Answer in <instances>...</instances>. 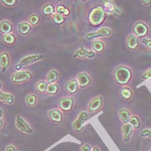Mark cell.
I'll return each instance as SVG.
<instances>
[{"mask_svg": "<svg viewBox=\"0 0 151 151\" xmlns=\"http://www.w3.org/2000/svg\"><path fill=\"white\" fill-rule=\"evenodd\" d=\"M112 75L116 84L122 86H128L129 82L131 81L133 78V72L128 66L120 65L114 69Z\"/></svg>", "mask_w": 151, "mask_h": 151, "instance_id": "cell-1", "label": "cell"}, {"mask_svg": "<svg viewBox=\"0 0 151 151\" xmlns=\"http://www.w3.org/2000/svg\"><path fill=\"white\" fill-rule=\"evenodd\" d=\"M106 15L107 13L103 6H97L93 8L89 14V23L93 27H99L104 23L106 18Z\"/></svg>", "mask_w": 151, "mask_h": 151, "instance_id": "cell-2", "label": "cell"}, {"mask_svg": "<svg viewBox=\"0 0 151 151\" xmlns=\"http://www.w3.org/2000/svg\"><path fill=\"white\" fill-rule=\"evenodd\" d=\"M44 56L42 54H33V55H26L25 57H23L17 65H16L15 68L17 71H20V69L23 67H27L32 64H35L36 62L41 61L42 60H43Z\"/></svg>", "mask_w": 151, "mask_h": 151, "instance_id": "cell-3", "label": "cell"}, {"mask_svg": "<svg viewBox=\"0 0 151 151\" xmlns=\"http://www.w3.org/2000/svg\"><path fill=\"white\" fill-rule=\"evenodd\" d=\"M33 79V73L29 70L17 71L14 73L11 77V81L13 84H22Z\"/></svg>", "mask_w": 151, "mask_h": 151, "instance_id": "cell-4", "label": "cell"}, {"mask_svg": "<svg viewBox=\"0 0 151 151\" xmlns=\"http://www.w3.org/2000/svg\"><path fill=\"white\" fill-rule=\"evenodd\" d=\"M104 102H105L104 97L101 95L93 98V99L90 100V102L88 103V105H87L88 113L95 114V113L99 112V111H101L104 106Z\"/></svg>", "mask_w": 151, "mask_h": 151, "instance_id": "cell-5", "label": "cell"}, {"mask_svg": "<svg viewBox=\"0 0 151 151\" xmlns=\"http://www.w3.org/2000/svg\"><path fill=\"white\" fill-rule=\"evenodd\" d=\"M133 35H135L138 39L145 38L150 33V27L145 22L138 21L133 26Z\"/></svg>", "mask_w": 151, "mask_h": 151, "instance_id": "cell-6", "label": "cell"}, {"mask_svg": "<svg viewBox=\"0 0 151 151\" xmlns=\"http://www.w3.org/2000/svg\"><path fill=\"white\" fill-rule=\"evenodd\" d=\"M112 35V30L108 27H101L95 32H90L85 35V38L87 41H95L97 38H102V37H110Z\"/></svg>", "mask_w": 151, "mask_h": 151, "instance_id": "cell-7", "label": "cell"}, {"mask_svg": "<svg viewBox=\"0 0 151 151\" xmlns=\"http://www.w3.org/2000/svg\"><path fill=\"white\" fill-rule=\"evenodd\" d=\"M88 118H89L88 111H81L73 123L72 127H73V129L74 130V132H76V133L81 132L84 126H85V123L88 120Z\"/></svg>", "mask_w": 151, "mask_h": 151, "instance_id": "cell-8", "label": "cell"}, {"mask_svg": "<svg viewBox=\"0 0 151 151\" xmlns=\"http://www.w3.org/2000/svg\"><path fill=\"white\" fill-rule=\"evenodd\" d=\"M75 105V99L73 97H64L61 98L58 102L59 109L62 112L68 113L70 112Z\"/></svg>", "mask_w": 151, "mask_h": 151, "instance_id": "cell-9", "label": "cell"}, {"mask_svg": "<svg viewBox=\"0 0 151 151\" xmlns=\"http://www.w3.org/2000/svg\"><path fill=\"white\" fill-rule=\"evenodd\" d=\"M15 125L17 129L20 131H22L25 134H32L33 133V129L29 125V124L21 116H17L15 119Z\"/></svg>", "mask_w": 151, "mask_h": 151, "instance_id": "cell-10", "label": "cell"}, {"mask_svg": "<svg viewBox=\"0 0 151 151\" xmlns=\"http://www.w3.org/2000/svg\"><path fill=\"white\" fill-rule=\"evenodd\" d=\"M75 59H93L96 57L95 52L92 49H86L85 47H80L73 55Z\"/></svg>", "mask_w": 151, "mask_h": 151, "instance_id": "cell-11", "label": "cell"}, {"mask_svg": "<svg viewBox=\"0 0 151 151\" xmlns=\"http://www.w3.org/2000/svg\"><path fill=\"white\" fill-rule=\"evenodd\" d=\"M76 81H78L80 88L86 89L92 84V77L87 72H81L77 75Z\"/></svg>", "mask_w": 151, "mask_h": 151, "instance_id": "cell-12", "label": "cell"}, {"mask_svg": "<svg viewBox=\"0 0 151 151\" xmlns=\"http://www.w3.org/2000/svg\"><path fill=\"white\" fill-rule=\"evenodd\" d=\"M11 65V55L7 51L0 53V68L2 73H6Z\"/></svg>", "mask_w": 151, "mask_h": 151, "instance_id": "cell-13", "label": "cell"}, {"mask_svg": "<svg viewBox=\"0 0 151 151\" xmlns=\"http://www.w3.org/2000/svg\"><path fill=\"white\" fill-rule=\"evenodd\" d=\"M47 116L51 122L55 124H61L63 122V113L60 109H50L47 111Z\"/></svg>", "mask_w": 151, "mask_h": 151, "instance_id": "cell-14", "label": "cell"}, {"mask_svg": "<svg viewBox=\"0 0 151 151\" xmlns=\"http://www.w3.org/2000/svg\"><path fill=\"white\" fill-rule=\"evenodd\" d=\"M125 43H126V47H127L129 50L134 51V50H137L139 47V39L135 35L129 34L126 37Z\"/></svg>", "mask_w": 151, "mask_h": 151, "instance_id": "cell-15", "label": "cell"}, {"mask_svg": "<svg viewBox=\"0 0 151 151\" xmlns=\"http://www.w3.org/2000/svg\"><path fill=\"white\" fill-rule=\"evenodd\" d=\"M66 92L68 93L69 95H74L79 92L80 90V86L78 81H76V79H72L67 82L64 86Z\"/></svg>", "mask_w": 151, "mask_h": 151, "instance_id": "cell-16", "label": "cell"}, {"mask_svg": "<svg viewBox=\"0 0 151 151\" xmlns=\"http://www.w3.org/2000/svg\"><path fill=\"white\" fill-rule=\"evenodd\" d=\"M133 132H134V129L131 127V125L129 124H124L123 126H122V134H123V139L124 142H129L130 139H131V137L133 135Z\"/></svg>", "mask_w": 151, "mask_h": 151, "instance_id": "cell-17", "label": "cell"}, {"mask_svg": "<svg viewBox=\"0 0 151 151\" xmlns=\"http://www.w3.org/2000/svg\"><path fill=\"white\" fill-rule=\"evenodd\" d=\"M13 29H14V27L12 22L8 20H4L0 22V32L3 34V35L12 34Z\"/></svg>", "mask_w": 151, "mask_h": 151, "instance_id": "cell-18", "label": "cell"}, {"mask_svg": "<svg viewBox=\"0 0 151 151\" xmlns=\"http://www.w3.org/2000/svg\"><path fill=\"white\" fill-rule=\"evenodd\" d=\"M118 117H119V120L123 123V124H128L129 121V118L132 115L130 110L128 108H122L118 111Z\"/></svg>", "mask_w": 151, "mask_h": 151, "instance_id": "cell-19", "label": "cell"}, {"mask_svg": "<svg viewBox=\"0 0 151 151\" xmlns=\"http://www.w3.org/2000/svg\"><path fill=\"white\" fill-rule=\"evenodd\" d=\"M105 42L101 40H95L92 42V50L95 52V54H102L105 50Z\"/></svg>", "mask_w": 151, "mask_h": 151, "instance_id": "cell-20", "label": "cell"}, {"mask_svg": "<svg viewBox=\"0 0 151 151\" xmlns=\"http://www.w3.org/2000/svg\"><path fill=\"white\" fill-rule=\"evenodd\" d=\"M60 79V73L56 69L50 70L46 76L47 83L49 84H56Z\"/></svg>", "mask_w": 151, "mask_h": 151, "instance_id": "cell-21", "label": "cell"}, {"mask_svg": "<svg viewBox=\"0 0 151 151\" xmlns=\"http://www.w3.org/2000/svg\"><path fill=\"white\" fill-rule=\"evenodd\" d=\"M32 26L28 23V22H23V23H19L17 25V30L18 33L21 35H29L32 31Z\"/></svg>", "mask_w": 151, "mask_h": 151, "instance_id": "cell-22", "label": "cell"}, {"mask_svg": "<svg viewBox=\"0 0 151 151\" xmlns=\"http://www.w3.org/2000/svg\"><path fill=\"white\" fill-rule=\"evenodd\" d=\"M119 94H120L121 98L124 99V100H130L134 96V92H133V90H132V88L130 86H125L122 87Z\"/></svg>", "mask_w": 151, "mask_h": 151, "instance_id": "cell-23", "label": "cell"}, {"mask_svg": "<svg viewBox=\"0 0 151 151\" xmlns=\"http://www.w3.org/2000/svg\"><path fill=\"white\" fill-rule=\"evenodd\" d=\"M0 101L6 105H13L15 103V97L12 93L0 92Z\"/></svg>", "mask_w": 151, "mask_h": 151, "instance_id": "cell-24", "label": "cell"}, {"mask_svg": "<svg viewBox=\"0 0 151 151\" xmlns=\"http://www.w3.org/2000/svg\"><path fill=\"white\" fill-rule=\"evenodd\" d=\"M42 13L45 16H53L55 13V5L52 3H47L46 4L43 5L42 9Z\"/></svg>", "mask_w": 151, "mask_h": 151, "instance_id": "cell-25", "label": "cell"}, {"mask_svg": "<svg viewBox=\"0 0 151 151\" xmlns=\"http://www.w3.org/2000/svg\"><path fill=\"white\" fill-rule=\"evenodd\" d=\"M38 98L34 93H29L25 97V104L29 107H35L37 105Z\"/></svg>", "mask_w": 151, "mask_h": 151, "instance_id": "cell-26", "label": "cell"}, {"mask_svg": "<svg viewBox=\"0 0 151 151\" xmlns=\"http://www.w3.org/2000/svg\"><path fill=\"white\" fill-rule=\"evenodd\" d=\"M105 12L113 13V14H118V8L115 5V4L112 1H105L104 6Z\"/></svg>", "mask_w": 151, "mask_h": 151, "instance_id": "cell-27", "label": "cell"}, {"mask_svg": "<svg viewBox=\"0 0 151 151\" xmlns=\"http://www.w3.org/2000/svg\"><path fill=\"white\" fill-rule=\"evenodd\" d=\"M129 124L131 125V127L134 129H138L141 128V119L137 115H134L132 114L130 118H129Z\"/></svg>", "mask_w": 151, "mask_h": 151, "instance_id": "cell-28", "label": "cell"}, {"mask_svg": "<svg viewBox=\"0 0 151 151\" xmlns=\"http://www.w3.org/2000/svg\"><path fill=\"white\" fill-rule=\"evenodd\" d=\"M60 92V86L57 84H49L47 88L46 94L48 96H55L57 95Z\"/></svg>", "mask_w": 151, "mask_h": 151, "instance_id": "cell-29", "label": "cell"}, {"mask_svg": "<svg viewBox=\"0 0 151 151\" xmlns=\"http://www.w3.org/2000/svg\"><path fill=\"white\" fill-rule=\"evenodd\" d=\"M2 41L4 43L7 45H13L17 42V37L14 34H8V35H4L2 36Z\"/></svg>", "mask_w": 151, "mask_h": 151, "instance_id": "cell-30", "label": "cell"}, {"mask_svg": "<svg viewBox=\"0 0 151 151\" xmlns=\"http://www.w3.org/2000/svg\"><path fill=\"white\" fill-rule=\"evenodd\" d=\"M48 84L47 83L46 81H40L35 84V90L36 92L40 94L45 93L47 91Z\"/></svg>", "mask_w": 151, "mask_h": 151, "instance_id": "cell-31", "label": "cell"}, {"mask_svg": "<svg viewBox=\"0 0 151 151\" xmlns=\"http://www.w3.org/2000/svg\"><path fill=\"white\" fill-rule=\"evenodd\" d=\"M55 12H57V13H59V14H60V15H62V16L65 17H69L70 14H71L69 8L66 7L65 5H63V4H58V5L56 6Z\"/></svg>", "mask_w": 151, "mask_h": 151, "instance_id": "cell-32", "label": "cell"}, {"mask_svg": "<svg viewBox=\"0 0 151 151\" xmlns=\"http://www.w3.org/2000/svg\"><path fill=\"white\" fill-rule=\"evenodd\" d=\"M28 23H29L32 27H35V26L39 25L41 23V17L37 14H31L29 17Z\"/></svg>", "mask_w": 151, "mask_h": 151, "instance_id": "cell-33", "label": "cell"}, {"mask_svg": "<svg viewBox=\"0 0 151 151\" xmlns=\"http://www.w3.org/2000/svg\"><path fill=\"white\" fill-rule=\"evenodd\" d=\"M52 18H53V21L56 24L58 25H61L62 23H65V17H63L62 15L59 14L57 12H55L53 16H52Z\"/></svg>", "mask_w": 151, "mask_h": 151, "instance_id": "cell-34", "label": "cell"}, {"mask_svg": "<svg viewBox=\"0 0 151 151\" xmlns=\"http://www.w3.org/2000/svg\"><path fill=\"white\" fill-rule=\"evenodd\" d=\"M140 137L143 138H150L151 139V129H145L140 133Z\"/></svg>", "mask_w": 151, "mask_h": 151, "instance_id": "cell-35", "label": "cell"}, {"mask_svg": "<svg viewBox=\"0 0 151 151\" xmlns=\"http://www.w3.org/2000/svg\"><path fill=\"white\" fill-rule=\"evenodd\" d=\"M142 81H148V80H151V68L147 69L141 76Z\"/></svg>", "mask_w": 151, "mask_h": 151, "instance_id": "cell-36", "label": "cell"}, {"mask_svg": "<svg viewBox=\"0 0 151 151\" xmlns=\"http://www.w3.org/2000/svg\"><path fill=\"white\" fill-rule=\"evenodd\" d=\"M1 3L7 7H13L17 4V0H3L1 1Z\"/></svg>", "mask_w": 151, "mask_h": 151, "instance_id": "cell-37", "label": "cell"}, {"mask_svg": "<svg viewBox=\"0 0 151 151\" xmlns=\"http://www.w3.org/2000/svg\"><path fill=\"white\" fill-rule=\"evenodd\" d=\"M141 42L143 46H145L148 49L151 50V38H147V37L142 38Z\"/></svg>", "mask_w": 151, "mask_h": 151, "instance_id": "cell-38", "label": "cell"}, {"mask_svg": "<svg viewBox=\"0 0 151 151\" xmlns=\"http://www.w3.org/2000/svg\"><path fill=\"white\" fill-rule=\"evenodd\" d=\"M80 151H92V148H91V146L89 144L86 143L81 148V150Z\"/></svg>", "mask_w": 151, "mask_h": 151, "instance_id": "cell-39", "label": "cell"}, {"mask_svg": "<svg viewBox=\"0 0 151 151\" xmlns=\"http://www.w3.org/2000/svg\"><path fill=\"white\" fill-rule=\"evenodd\" d=\"M141 4L143 5V6H146V7H149L151 5V0H142L141 1Z\"/></svg>", "mask_w": 151, "mask_h": 151, "instance_id": "cell-40", "label": "cell"}, {"mask_svg": "<svg viewBox=\"0 0 151 151\" xmlns=\"http://www.w3.org/2000/svg\"><path fill=\"white\" fill-rule=\"evenodd\" d=\"M5 151H17V150L13 145H8L5 148Z\"/></svg>", "mask_w": 151, "mask_h": 151, "instance_id": "cell-41", "label": "cell"}, {"mask_svg": "<svg viewBox=\"0 0 151 151\" xmlns=\"http://www.w3.org/2000/svg\"><path fill=\"white\" fill-rule=\"evenodd\" d=\"M3 126H4V120H3V118H0V129H2Z\"/></svg>", "mask_w": 151, "mask_h": 151, "instance_id": "cell-42", "label": "cell"}, {"mask_svg": "<svg viewBox=\"0 0 151 151\" xmlns=\"http://www.w3.org/2000/svg\"><path fill=\"white\" fill-rule=\"evenodd\" d=\"M92 151H100V150H99V147L95 146V147H93V149H92Z\"/></svg>", "mask_w": 151, "mask_h": 151, "instance_id": "cell-43", "label": "cell"}, {"mask_svg": "<svg viewBox=\"0 0 151 151\" xmlns=\"http://www.w3.org/2000/svg\"><path fill=\"white\" fill-rule=\"evenodd\" d=\"M4 116V111L0 108V118H3Z\"/></svg>", "mask_w": 151, "mask_h": 151, "instance_id": "cell-44", "label": "cell"}, {"mask_svg": "<svg viewBox=\"0 0 151 151\" xmlns=\"http://www.w3.org/2000/svg\"><path fill=\"white\" fill-rule=\"evenodd\" d=\"M0 92H2V82L0 81Z\"/></svg>", "mask_w": 151, "mask_h": 151, "instance_id": "cell-45", "label": "cell"}]
</instances>
